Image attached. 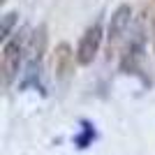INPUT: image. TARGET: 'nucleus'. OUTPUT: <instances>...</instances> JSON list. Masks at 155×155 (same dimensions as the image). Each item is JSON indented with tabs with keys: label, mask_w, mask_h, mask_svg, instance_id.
<instances>
[{
	"label": "nucleus",
	"mask_w": 155,
	"mask_h": 155,
	"mask_svg": "<svg viewBox=\"0 0 155 155\" xmlns=\"http://www.w3.org/2000/svg\"><path fill=\"white\" fill-rule=\"evenodd\" d=\"M21 42L19 39H9L5 42L2 46V72H5V81L9 84L14 77H16V72H19V65H21Z\"/></svg>",
	"instance_id": "3"
},
{
	"label": "nucleus",
	"mask_w": 155,
	"mask_h": 155,
	"mask_svg": "<svg viewBox=\"0 0 155 155\" xmlns=\"http://www.w3.org/2000/svg\"><path fill=\"white\" fill-rule=\"evenodd\" d=\"M72 49L67 44H60L58 49H56V56H53V70H56V74L58 77H67L72 72Z\"/></svg>",
	"instance_id": "4"
},
{
	"label": "nucleus",
	"mask_w": 155,
	"mask_h": 155,
	"mask_svg": "<svg viewBox=\"0 0 155 155\" xmlns=\"http://www.w3.org/2000/svg\"><path fill=\"white\" fill-rule=\"evenodd\" d=\"M153 9H155V0H153Z\"/></svg>",
	"instance_id": "6"
},
{
	"label": "nucleus",
	"mask_w": 155,
	"mask_h": 155,
	"mask_svg": "<svg viewBox=\"0 0 155 155\" xmlns=\"http://www.w3.org/2000/svg\"><path fill=\"white\" fill-rule=\"evenodd\" d=\"M14 21V14H7L5 16V23H2V37H7V32H9V26H12Z\"/></svg>",
	"instance_id": "5"
},
{
	"label": "nucleus",
	"mask_w": 155,
	"mask_h": 155,
	"mask_svg": "<svg viewBox=\"0 0 155 155\" xmlns=\"http://www.w3.org/2000/svg\"><path fill=\"white\" fill-rule=\"evenodd\" d=\"M100 44H102V26L95 23V26H91L88 30H86V35L81 37V42H79L77 60L81 65H91L93 60H95L97 51H100Z\"/></svg>",
	"instance_id": "1"
},
{
	"label": "nucleus",
	"mask_w": 155,
	"mask_h": 155,
	"mask_svg": "<svg viewBox=\"0 0 155 155\" xmlns=\"http://www.w3.org/2000/svg\"><path fill=\"white\" fill-rule=\"evenodd\" d=\"M130 16H132V9L127 5L118 7L114 16H111V23H109V51L111 49H116L118 42L123 39V35L127 32L130 28Z\"/></svg>",
	"instance_id": "2"
}]
</instances>
